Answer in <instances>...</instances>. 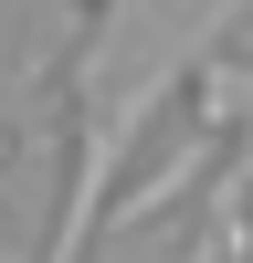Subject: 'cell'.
I'll return each instance as SVG.
<instances>
[{"label": "cell", "mask_w": 253, "mask_h": 263, "mask_svg": "<svg viewBox=\"0 0 253 263\" xmlns=\"http://www.w3.org/2000/svg\"><path fill=\"white\" fill-rule=\"evenodd\" d=\"M201 168H211V137H190V147H179V158H158V168H148V179H137V190H127V200H116V211H105V232H127V221H148V211H169V200H179V190H190V179H201Z\"/></svg>", "instance_id": "7a4b0ae2"}, {"label": "cell", "mask_w": 253, "mask_h": 263, "mask_svg": "<svg viewBox=\"0 0 253 263\" xmlns=\"http://www.w3.org/2000/svg\"><path fill=\"white\" fill-rule=\"evenodd\" d=\"M190 263H253V158L201 190V242H190Z\"/></svg>", "instance_id": "6da1fadb"}]
</instances>
